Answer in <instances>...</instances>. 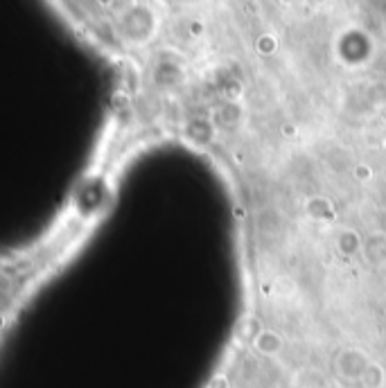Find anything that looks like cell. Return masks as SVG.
<instances>
[{"label": "cell", "instance_id": "obj_3", "mask_svg": "<svg viewBox=\"0 0 386 388\" xmlns=\"http://www.w3.org/2000/svg\"><path fill=\"white\" fill-rule=\"evenodd\" d=\"M386 382V375H384V368L382 364H377V361H368V366L364 368L362 377H359V384L364 388H384Z\"/></svg>", "mask_w": 386, "mask_h": 388}, {"label": "cell", "instance_id": "obj_2", "mask_svg": "<svg viewBox=\"0 0 386 388\" xmlns=\"http://www.w3.org/2000/svg\"><path fill=\"white\" fill-rule=\"evenodd\" d=\"M253 350L262 357H276L283 350V337L274 330H260L253 337Z\"/></svg>", "mask_w": 386, "mask_h": 388}, {"label": "cell", "instance_id": "obj_4", "mask_svg": "<svg viewBox=\"0 0 386 388\" xmlns=\"http://www.w3.org/2000/svg\"><path fill=\"white\" fill-rule=\"evenodd\" d=\"M208 388H230V382H228L226 375H215V377L210 379Z\"/></svg>", "mask_w": 386, "mask_h": 388}, {"label": "cell", "instance_id": "obj_1", "mask_svg": "<svg viewBox=\"0 0 386 388\" xmlns=\"http://www.w3.org/2000/svg\"><path fill=\"white\" fill-rule=\"evenodd\" d=\"M346 355H348V364L344 359H337V373L344 377V379H353V382H359V377H362V373H364V368L368 366V359L362 350H357V348H353V350H346Z\"/></svg>", "mask_w": 386, "mask_h": 388}]
</instances>
